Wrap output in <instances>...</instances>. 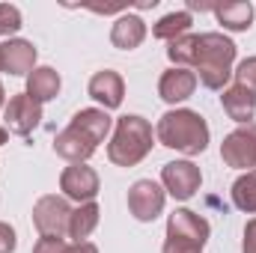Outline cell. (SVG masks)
<instances>
[{
	"mask_svg": "<svg viewBox=\"0 0 256 253\" xmlns=\"http://www.w3.org/2000/svg\"><path fill=\"white\" fill-rule=\"evenodd\" d=\"M114 126V120L108 116V110H98V108H86L80 114H74L72 126L57 134L54 140V152L72 161V164H84L96 149L98 143L108 137V131Z\"/></svg>",
	"mask_w": 256,
	"mask_h": 253,
	"instance_id": "obj_1",
	"label": "cell"
},
{
	"mask_svg": "<svg viewBox=\"0 0 256 253\" xmlns=\"http://www.w3.org/2000/svg\"><path fill=\"white\" fill-rule=\"evenodd\" d=\"M232 60H236V45L220 36V33H202L196 36V80H202V86L208 90H224L230 74H232Z\"/></svg>",
	"mask_w": 256,
	"mask_h": 253,
	"instance_id": "obj_2",
	"label": "cell"
},
{
	"mask_svg": "<svg viewBox=\"0 0 256 253\" xmlns=\"http://www.w3.org/2000/svg\"><path fill=\"white\" fill-rule=\"evenodd\" d=\"M161 146L185 152V155H200L208 146V126L200 114L194 110H170L161 116V122L155 128Z\"/></svg>",
	"mask_w": 256,
	"mask_h": 253,
	"instance_id": "obj_3",
	"label": "cell"
},
{
	"mask_svg": "<svg viewBox=\"0 0 256 253\" xmlns=\"http://www.w3.org/2000/svg\"><path fill=\"white\" fill-rule=\"evenodd\" d=\"M149 149H152V126L143 116H122L108 146V158L120 167H134L149 155Z\"/></svg>",
	"mask_w": 256,
	"mask_h": 253,
	"instance_id": "obj_4",
	"label": "cell"
},
{
	"mask_svg": "<svg viewBox=\"0 0 256 253\" xmlns=\"http://www.w3.org/2000/svg\"><path fill=\"white\" fill-rule=\"evenodd\" d=\"M208 238V220L191 208H176L167 220L164 253H202Z\"/></svg>",
	"mask_w": 256,
	"mask_h": 253,
	"instance_id": "obj_5",
	"label": "cell"
},
{
	"mask_svg": "<svg viewBox=\"0 0 256 253\" xmlns=\"http://www.w3.org/2000/svg\"><path fill=\"white\" fill-rule=\"evenodd\" d=\"M68 220H72V208L63 196H42L33 208V224L42 236L51 238H66L68 236Z\"/></svg>",
	"mask_w": 256,
	"mask_h": 253,
	"instance_id": "obj_6",
	"label": "cell"
},
{
	"mask_svg": "<svg viewBox=\"0 0 256 253\" xmlns=\"http://www.w3.org/2000/svg\"><path fill=\"white\" fill-rule=\"evenodd\" d=\"M220 158L236 167V170H248L256 167V126H242L232 134H226L224 146H220Z\"/></svg>",
	"mask_w": 256,
	"mask_h": 253,
	"instance_id": "obj_7",
	"label": "cell"
},
{
	"mask_svg": "<svg viewBox=\"0 0 256 253\" xmlns=\"http://www.w3.org/2000/svg\"><path fill=\"white\" fill-rule=\"evenodd\" d=\"M3 120H6V126H9L12 134L27 137L33 128L39 126V120H42V104H39V102H33L27 92L12 96V98H9V104H6V110H3Z\"/></svg>",
	"mask_w": 256,
	"mask_h": 253,
	"instance_id": "obj_8",
	"label": "cell"
},
{
	"mask_svg": "<svg viewBox=\"0 0 256 253\" xmlns=\"http://www.w3.org/2000/svg\"><path fill=\"white\" fill-rule=\"evenodd\" d=\"M128 208L137 220H155L164 208V190L152 179H140L128 190Z\"/></svg>",
	"mask_w": 256,
	"mask_h": 253,
	"instance_id": "obj_9",
	"label": "cell"
},
{
	"mask_svg": "<svg viewBox=\"0 0 256 253\" xmlns=\"http://www.w3.org/2000/svg\"><path fill=\"white\" fill-rule=\"evenodd\" d=\"M60 188H63L66 196H72V200H78L84 206V202L96 200V194H98V176L86 164H72V167H66L63 176H60Z\"/></svg>",
	"mask_w": 256,
	"mask_h": 253,
	"instance_id": "obj_10",
	"label": "cell"
},
{
	"mask_svg": "<svg viewBox=\"0 0 256 253\" xmlns=\"http://www.w3.org/2000/svg\"><path fill=\"white\" fill-rule=\"evenodd\" d=\"M161 179H164V188L170 190L176 200H191L194 194L200 190V182H202L200 167L191 164V161H173V164H167L164 173H161Z\"/></svg>",
	"mask_w": 256,
	"mask_h": 253,
	"instance_id": "obj_11",
	"label": "cell"
},
{
	"mask_svg": "<svg viewBox=\"0 0 256 253\" xmlns=\"http://www.w3.org/2000/svg\"><path fill=\"white\" fill-rule=\"evenodd\" d=\"M36 63V48L24 39H9L0 45V72L9 74H30Z\"/></svg>",
	"mask_w": 256,
	"mask_h": 253,
	"instance_id": "obj_12",
	"label": "cell"
},
{
	"mask_svg": "<svg viewBox=\"0 0 256 253\" xmlns=\"http://www.w3.org/2000/svg\"><path fill=\"white\" fill-rule=\"evenodd\" d=\"M90 96H92L98 104H104V110H114V108L122 104L126 84H122V78H120L116 72L104 68V72L92 74V80H90Z\"/></svg>",
	"mask_w": 256,
	"mask_h": 253,
	"instance_id": "obj_13",
	"label": "cell"
},
{
	"mask_svg": "<svg viewBox=\"0 0 256 253\" xmlns=\"http://www.w3.org/2000/svg\"><path fill=\"white\" fill-rule=\"evenodd\" d=\"M196 90V74L191 68H170L161 74V84H158V92L164 102L176 104V102H185Z\"/></svg>",
	"mask_w": 256,
	"mask_h": 253,
	"instance_id": "obj_14",
	"label": "cell"
},
{
	"mask_svg": "<svg viewBox=\"0 0 256 253\" xmlns=\"http://www.w3.org/2000/svg\"><path fill=\"white\" fill-rule=\"evenodd\" d=\"M220 104H224V110L230 114V120H236V122H242V126H250V120L256 116V96L248 92L244 86H238V84L230 86V90H224Z\"/></svg>",
	"mask_w": 256,
	"mask_h": 253,
	"instance_id": "obj_15",
	"label": "cell"
},
{
	"mask_svg": "<svg viewBox=\"0 0 256 253\" xmlns=\"http://www.w3.org/2000/svg\"><path fill=\"white\" fill-rule=\"evenodd\" d=\"M57 92H60V74L51 66H42V68L30 72V78H27V96L33 102H39V104L51 102V98H57Z\"/></svg>",
	"mask_w": 256,
	"mask_h": 253,
	"instance_id": "obj_16",
	"label": "cell"
},
{
	"mask_svg": "<svg viewBox=\"0 0 256 253\" xmlns=\"http://www.w3.org/2000/svg\"><path fill=\"white\" fill-rule=\"evenodd\" d=\"M146 36V24L137 18V15H122L116 24H114V33H110V42L120 48V51H131L143 42Z\"/></svg>",
	"mask_w": 256,
	"mask_h": 253,
	"instance_id": "obj_17",
	"label": "cell"
},
{
	"mask_svg": "<svg viewBox=\"0 0 256 253\" xmlns=\"http://www.w3.org/2000/svg\"><path fill=\"white\" fill-rule=\"evenodd\" d=\"M214 15H218V21H220L226 30H248L250 21H254V6L244 3V0L218 3V6H214Z\"/></svg>",
	"mask_w": 256,
	"mask_h": 253,
	"instance_id": "obj_18",
	"label": "cell"
},
{
	"mask_svg": "<svg viewBox=\"0 0 256 253\" xmlns=\"http://www.w3.org/2000/svg\"><path fill=\"white\" fill-rule=\"evenodd\" d=\"M98 226V206L96 202H84L72 212V220H68V238H74V244L86 242L92 236V230Z\"/></svg>",
	"mask_w": 256,
	"mask_h": 253,
	"instance_id": "obj_19",
	"label": "cell"
},
{
	"mask_svg": "<svg viewBox=\"0 0 256 253\" xmlns=\"http://www.w3.org/2000/svg\"><path fill=\"white\" fill-rule=\"evenodd\" d=\"M188 30H191V12H170L152 27V33L158 39H167V42H176V39L188 36Z\"/></svg>",
	"mask_w": 256,
	"mask_h": 253,
	"instance_id": "obj_20",
	"label": "cell"
},
{
	"mask_svg": "<svg viewBox=\"0 0 256 253\" xmlns=\"http://www.w3.org/2000/svg\"><path fill=\"white\" fill-rule=\"evenodd\" d=\"M232 202H236V208H242L248 214L256 212V170H248L244 176L236 179V185H232Z\"/></svg>",
	"mask_w": 256,
	"mask_h": 253,
	"instance_id": "obj_21",
	"label": "cell"
},
{
	"mask_svg": "<svg viewBox=\"0 0 256 253\" xmlns=\"http://www.w3.org/2000/svg\"><path fill=\"white\" fill-rule=\"evenodd\" d=\"M167 57L176 63V68L194 66V57H196V36H182V39L170 42V48H167Z\"/></svg>",
	"mask_w": 256,
	"mask_h": 253,
	"instance_id": "obj_22",
	"label": "cell"
},
{
	"mask_svg": "<svg viewBox=\"0 0 256 253\" xmlns=\"http://www.w3.org/2000/svg\"><path fill=\"white\" fill-rule=\"evenodd\" d=\"M18 30H21V12H18V6L0 3V36H12Z\"/></svg>",
	"mask_w": 256,
	"mask_h": 253,
	"instance_id": "obj_23",
	"label": "cell"
},
{
	"mask_svg": "<svg viewBox=\"0 0 256 253\" xmlns=\"http://www.w3.org/2000/svg\"><path fill=\"white\" fill-rule=\"evenodd\" d=\"M236 84L256 96V57H248L244 63L236 68Z\"/></svg>",
	"mask_w": 256,
	"mask_h": 253,
	"instance_id": "obj_24",
	"label": "cell"
},
{
	"mask_svg": "<svg viewBox=\"0 0 256 253\" xmlns=\"http://www.w3.org/2000/svg\"><path fill=\"white\" fill-rule=\"evenodd\" d=\"M66 250H68V244L63 238H51V236H42V242L33 248V253H66Z\"/></svg>",
	"mask_w": 256,
	"mask_h": 253,
	"instance_id": "obj_25",
	"label": "cell"
},
{
	"mask_svg": "<svg viewBox=\"0 0 256 253\" xmlns=\"http://www.w3.org/2000/svg\"><path fill=\"white\" fill-rule=\"evenodd\" d=\"M15 250V232L9 224H0V253H12Z\"/></svg>",
	"mask_w": 256,
	"mask_h": 253,
	"instance_id": "obj_26",
	"label": "cell"
},
{
	"mask_svg": "<svg viewBox=\"0 0 256 253\" xmlns=\"http://www.w3.org/2000/svg\"><path fill=\"white\" fill-rule=\"evenodd\" d=\"M244 253H256V218L244 226V248H242Z\"/></svg>",
	"mask_w": 256,
	"mask_h": 253,
	"instance_id": "obj_27",
	"label": "cell"
},
{
	"mask_svg": "<svg viewBox=\"0 0 256 253\" xmlns=\"http://www.w3.org/2000/svg\"><path fill=\"white\" fill-rule=\"evenodd\" d=\"M66 253H98V250H96V244L80 242V244H68V250H66Z\"/></svg>",
	"mask_w": 256,
	"mask_h": 253,
	"instance_id": "obj_28",
	"label": "cell"
},
{
	"mask_svg": "<svg viewBox=\"0 0 256 253\" xmlns=\"http://www.w3.org/2000/svg\"><path fill=\"white\" fill-rule=\"evenodd\" d=\"M6 143V128H0V146Z\"/></svg>",
	"mask_w": 256,
	"mask_h": 253,
	"instance_id": "obj_29",
	"label": "cell"
},
{
	"mask_svg": "<svg viewBox=\"0 0 256 253\" xmlns=\"http://www.w3.org/2000/svg\"><path fill=\"white\" fill-rule=\"evenodd\" d=\"M0 108H3V86H0Z\"/></svg>",
	"mask_w": 256,
	"mask_h": 253,
	"instance_id": "obj_30",
	"label": "cell"
}]
</instances>
